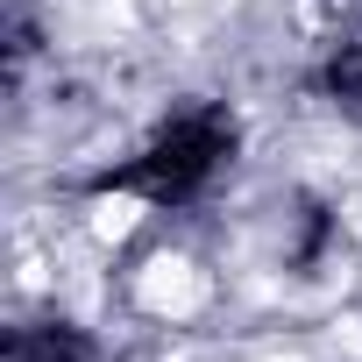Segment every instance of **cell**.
<instances>
[{
    "mask_svg": "<svg viewBox=\"0 0 362 362\" xmlns=\"http://www.w3.org/2000/svg\"><path fill=\"white\" fill-rule=\"evenodd\" d=\"M29 57H36V22H29V8L15 0V8H8V78H22Z\"/></svg>",
    "mask_w": 362,
    "mask_h": 362,
    "instance_id": "5",
    "label": "cell"
},
{
    "mask_svg": "<svg viewBox=\"0 0 362 362\" xmlns=\"http://www.w3.org/2000/svg\"><path fill=\"white\" fill-rule=\"evenodd\" d=\"M8 362H114L107 341L64 313H36V320H15L8 327Z\"/></svg>",
    "mask_w": 362,
    "mask_h": 362,
    "instance_id": "2",
    "label": "cell"
},
{
    "mask_svg": "<svg viewBox=\"0 0 362 362\" xmlns=\"http://www.w3.org/2000/svg\"><path fill=\"white\" fill-rule=\"evenodd\" d=\"M327 249H334V214H327L320 199H298V242L284 249V263H291L298 277H313V270L327 263Z\"/></svg>",
    "mask_w": 362,
    "mask_h": 362,
    "instance_id": "4",
    "label": "cell"
},
{
    "mask_svg": "<svg viewBox=\"0 0 362 362\" xmlns=\"http://www.w3.org/2000/svg\"><path fill=\"white\" fill-rule=\"evenodd\" d=\"M235 156H242V114L228 100H185L121 163L93 170L86 192L93 199H142L149 214H185L235 170Z\"/></svg>",
    "mask_w": 362,
    "mask_h": 362,
    "instance_id": "1",
    "label": "cell"
},
{
    "mask_svg": "<svg viewBox=\"0 0 362 362\" xmlns=\"http://www.w3.org/2000/svg\"><path fill=\"white\" fill-rule=\"evenodd\" d=\"M313 93L327 100V114L362 128V29H334L327 36V50L313 64Z\"/></svg>",
    "mask_w": 362,
    "mask_h": 362,
    "instance_id": "3",
    "label": "cell"
}]
</instances>
